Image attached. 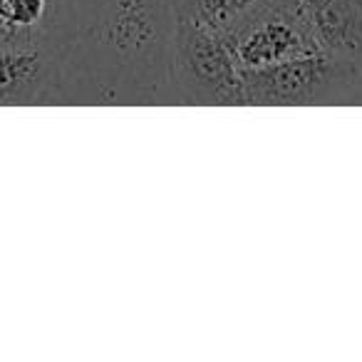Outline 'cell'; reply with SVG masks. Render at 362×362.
<instances>
[{"instance_id":"cell-1","label":"cell","mask_w":362,"mask_h":362,"mask_svg":"<svg viewBox=\"0 0 362 362\" xmlns=\"http://www.w3.org/2000/svg\"><path fill=\"white\" fill-rule=\"evenodd\" d=\"M360 67L325 52L241 70L243 105L300 107L322 105L342 97L360 77Z\"/></svg>"},{"instance_id":"cell-2","label":"cell","mask_w":362,"mask_h":362,"mask_svg":"<svg viewBox=\"0 0 362 362\" xmlns=\"http://www.w3.org/2000/svg\"><path fill=\"white\" fill-rule=\"evenodd\" d=\"M171 75L184 95L199 105H243L241 67L226 37L189 23L171 30Z\"/></svg>"},{"instance_id":"cell-3","label":"cell","mask_w":362,"mask_h":362,"mask_svg":"<svg viewBox=\"0 0 362 362\" xmlns=\"http://www.w3.org/2000/svg\"><path fill=\"white\" fill-rule=\"evenodd\" d=\"M226 42L241 70L322 52L308 30L296 0H263L228 33Z\"/></svg>"},{"instance_id":"cell-4","label":"cell","mask_w":362,"mask_h":362,"mask_svg":"<svg viewBox=\"0 0 362 362\" xmlns=\"http://www.w3.org/2000/svg\"><path fill=\"white\" fill-rule=\"evenodd\" d=\"M169 25L174 16L161 0H100L87 35L117 60L151 65L171 37Z\"/></svg>"},{"instance_id":"cell-5","label":"cell","mask_w":362,"mask_h":362,"mask_svg":"<svg viewBox=\"0 0 362 362\" xmlns=\"http://www.w3.org/2000/svg\"><path fill=\"white\" fill-rule=\"evenodd\" d=\"M60 65L50 35L0 45V107L42 102L60 80Z\"/></svg>"},{"instance_id":"cell-6","label":"cell","mask_w":362,"mask_h":362,"mask_svg":"<svg viewBox=\"0 0 362 362\" xmlns=\"http://www.w3.org/2000/svg\"><path fill=\"white\" fill-rule=\"evenodd\" d=\"M296 6L325 55L362 70V0H296Z\"/></svg>"},{"instance_id":"cell-7","label":"cell","mask_w":362,"mask_h":362,"mask_svg":"<svg viewBox=\"0 0 362 362\" xmlns=\"http://www.w3.org/2000/svg\"><path fill=\"white\" fill-rule=\"evenodd\" d=\"M263 0H171L174 23L204 28L226 37Z\"/></svg>"},{"instance_id":"cell-8","label":"cell","mask_w":362,"mask_h":362,"mask_svg":"<svg viewBox=\"0 0 362 362\" xmlns=\"http://www.w3.org/2000/svg\"><path fill=\"white\" fill-rule=\"evenodd\" d=\"M52 0H0V30L11 42L40 40L50 35Z\"/></svg>"}]
</instances>
